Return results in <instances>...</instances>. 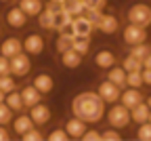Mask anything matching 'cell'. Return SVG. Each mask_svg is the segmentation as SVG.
I'll return each instance as SVG.
<instances>
[{"mask_svg": "<svg viewBox=\"0 0 151 141\" xmlns=\"http://www.w3.org/2000/svg\"><path fill=\"white\" fill-rule=\"evenodd\" d=\"M63 129H65V133H67L69 139H82V135H84V131L88 126H86V122H84L82 118L73 116V118H67V122H65Z\"/></svg>", "mask_w": 151, "mask_h": 141, "instance_id": "2e32d148", "label": "cell"}, {"mask_svg": "<svg viewBox=\"0 0 151 141\" xmlns=\"http://www.w3.org/2000/svg\"><path fill=\"white\" fill-rule=\"evenodd\" d=\"M32 84L36 86L38 93L44 97V95L52 93V89H55V78H52L48 72H38V74L34 76V80H32Z\"/></svg>", "mask_w": 151, "mask_h": 141, "instance_id": "7c38bea8", "label": "cell"}, {"mask_svg": "<svg viewBox=\"0 0 151 141\" xmlns=\"http://www.w3.org/2000/svg\"><path fill=\"white\" fill-rule=\"evenodd\" d=\"M97 93H99V97L103 99L105 103H116L118 99H120V93H122V89L118 86V84H113V82H109V80L105 78V80H101L99 82V86H97Z\"/></svg>", "mask_w": 151, "mask_h": 141, "instance_id": "30bf717a", "label": "cell"}, {"mask_svg": "<svg viewBox=\"0 0 151 141\" xmlns=\"http://www.w3.org/2000/svg\"><path fill=\"white\" fill-rule=\"evenodd\" d=\"M4 103L11 108V112H13V114H19V112H23V110H25L23 99H21V95H19V91H17V89L4 95Z\"/></svg>", "mask_w": 151, "mask_h": 141, "instance_id": "603a6c76", "label": "cell"}, {"mask_svg": "<svg viewBox=\"0 0 151 141\" xmlns=\"http://www.w3.org/2000/svg\"><path fill=\"white\" fill-rule=\"evenodd\" d=\"M19 95H21V99H23V105H25V108H32L34 103L42 101V95L36 91V86H34V84H25L21 91H19Z\"/></svg>", "mask_w": 151, "mask_h": 141, "instance_id": "ffe728a7", "label": "cell"}, {"mask_svg": "<svg viewBox=\"0 0 151 141\" xmlns=\"http://www.w3.org/2000/svg\"><path fill=\"white\" fill-rule=\"evenodd\" d=\"M21 139H23V141H42L44 135H42L40 126H32L29 131H25V133L21 135Z\"/></svg>", "mask_w": 151, "mask_h": 141, "instance_id": "836d02e7", "label": "cell"}, {"mask_svg": "<svg viewBox=\"0 0 151 141\" xmlns=\"http://www.w3.org/2000/svg\"><path fill=\"white\" fill-rule=\"evenodd\" d=\"M36 19H38V25H40L42 30H52V13L48 9H42L36 15Z\"/></svg>", "mask_w": 151, "mask_h": 141, "instance_id": "4dcf8cb0", "label": "cell"}, {"mask_svg": "<svg viewBox=\"0 0 151 141\" xmlns=\"http://www.w3.org/2000/svg\"><path fill=\"white\" fill-rule=\"evenodd\" d=\"M27 110H29V118H32L34 126H44V124H48V120L52 118L50 108H48L46 103H42V101L34 103V105H32V108H27Z\"/></svg>", "mask_w": 151, "mask_h": 141, "instance_id": "ba28073f", "label": "cell"}, {"mask_svg": "<svg viewBox=\"0 0 151 141\" xmlns=\"http://www.w3.org/2000/svg\"><path fill=\"white\" fill-rule=\"evenodd\" d=\"M0 2H2V4H4V2H11V0H0Z\"/></svg>", "mask_w": 151, "mask_h": 141, "instance_id": "c3c4849f", "label": "cell"}, {"mask_svg": "<svg viewBox=\"0 0 151 141\" xmlns=\"http://www.w3.org/2000/svg\"><path fill=\"white\" fill-rule=\"evenodd\" d=\"M57 2H63V0H57Z\"/></svg>", "mask_w": 151, "mask_h": 141, "instance_id": "f907efd6", "label": "cell"}, {"mask_svg": "<svg viewBox=\"0 0 151 141\" xmlns=\"http://www.w3.org/2000/svg\"><path fill=\"white\" fill-rule=\"evenodd\" d=\"M19 9H21L27 17H36L44 9V2L42 0H19Z\"/></svg>", "mask_w": 151, "mask_h": 141, "instance_id": "cb8c5ba5", "label": "cell"}, {"mask_svg": "<svg viewBox=\"0 0 151 141\" xmlns=\"http://www.w3.org/2000/svg\"><path fill=\"white\" fill-rule=\"evenodd\" d=\"M9 68H11V74L15 78H25L32 72V59L25 51H21L9 59Z\"/></svg>", "mask_w": 151, "mask_h": 141, "instance_id": "277c9868", "label": "cell"}, {"mask_svg": "<svg viewBox=\"0 0 151 141\" xmlns=\"http://www.w3.org/2000/svg\"><path fill=\"white\" fill-rule=\"evenodd\" d=\"M23 51V44H21V40H19L17 36H9L4 38L2 42H0V55H4V57H13L17 53H21Z\"/></svg>", "mask_w": 151, "mask_h": 141, "instance_id": "d6986e66", "label": "cell"}, {"mask_svg": "<svg viewBox=\"0 0 151 141\" xmlns=\"http://www.w3.org/2000/svg\"><path fill=\"white\" fill-rule=\"evenodd\" d=\"M126 86H132V89H141V86H145V84H143V76H141V70H132V72H126Z\"/></svg>", "mask_w": 151, "mask_h": 141, "instance_id": "4316f807", "label": "cell"}, {"mask_svg": "<svg viewBox=\"0 0 151 141\" xmlns=\"http://www.w3.org/2000/svg\"><path fill=\"white\" fill-rule=\"evenodd\" d=\"M9 139H11V131L4 124H0V141H9Z\"/></svg>", "mask_w": 151, "mask_h": 141, "instance_id": "7bdbcfd3", "label": "cell"}, {"mask_svg": "<svg viewBox=\"0 0 151 141\" xmlns=\"http://www.w3.org/2000/svg\"><path fill=\"white\" fill-rule=\"evenodd\" d=\"M141 76H143V84L151 86V68H141Z\"/></svg>", "mask_w": 151, "mask_h": 141, "instance_id": "60d3db41", "label": "cell"}, {"mask_svg": "<svg viewBox=\"0 0 151 141\" xmlns=\"http://www.w3.org/2000/svg\"><path fill=\"white\" fill-rule=\"evenodd\" d=\"M82 59H84V55H80L78 51H73V49H67V51L59 53V61L67 70H78L82 65Z\"/></svg>", "mask_w": 151, "mask_h": 141, "instance_id": "e0dca14e", "label": "cell"}, {"mask_svg": "<svg viewBox=\"0 0 151 141\" xmlns=\"http://www.w3.org/2000/svg\"><path fill=\"white\" fill-rule=\"evenodd\" d=\"M21 44H23V51H25L29 57H38V55L44 53V49H46V40H44L42 34L32 32V34H27V36L21 40Z\"/></svg>", "mask_w": 151, "mask_h": 141, "instance_id": "5b68a950", "label": "cell"}, {"mask_svg": "<svg viewBox=\"0 0 151 141\" xmlns=\"http://www.w3.org/2000/svg\"><path fill=\"white\" fill-rule=\"evenodd\" d=\"M107 80L109 82H113V84H118L120 89H124L126 86V70L122 68V65H111V68H107Z\"/></svg>", "mask_w": 151, "mask_h": 141, "instance_id": "7402d4cb", "label": "cell"}, {"mask_svg": "<svg viewBox=\"0 0 151 141\" xmlns=\"http://www.w3.org/2000/svg\"><path fill=\"white\" fill-rule=\"evenodd\" d=\"M82 141H101V131L97 129H86L82 135Z\"/></svg>", "mask_w": 151, "mask_h": 141, "instance_id": "f35d334b", "label": "cell"}, {"mask_svg": "<svg viewBox=\"0 0 151 141\" xmlns=\"http://www.w3.org/2000/svg\"><path fill=\"white\" fill-rule=\"evenodd\" d=\"M0 101H4V93L2 91H0Z\"/></svg>", "mask_w": 151, "mask_h": 141, "instance_id": "bcb514c9", "label": "cell"}, {"mask_svg": "<svg viewBox=\"0 0 151 141\" xmlns=\"http://www.w3.org/2000/svg\"><path fill=\"white\" fill-rule=\"evenodd\" d=\"M4 74H11V68H9V57L0 55V76H4Z\"/></svg>", "mask_w": 151, "mask_h": 141, "instance_id": "ab89813d", "label": "cell"}, {"mask_svg": "<svg viewBox=\"0 0 151 141\" xmlns=\"http://www.w3.org/2000/svg\"><path fill=\"white\" fill-rule=\"evenodd\" d=\"M71 49L78 51L80 55H86L90 51V38H86V36H73L71 38Z\"/></svg>", "mask_w": 151, "mask_h": 141, "instance_id": "484cf974", "label": "cell"}, {"mask_svg": "<svg viewBox=\"0 0 151 141\" xmlns=\"http://www.w3.org/2000/svg\"><path fill=\"white\" fill-rule=\"evenodd\" d=\"M4 21H6V25L13 28V30H23V28L27 25V21H29V17H27L21 9H19V4H13V7H9L6 13H4Z\"/></svg>", "mask_w": 151, "mask_h": 141, "instance_id": "52a82bcc", "label": "cell"}, {"mask_svg": "<svg viewBox=\"0 0 151 141\" xmlns=\"http://www.w3.org/2000/svg\"><path fill=\"white\" fill-rule=\"evenodd\" d=\"M92 61H94V65H97V68L107 70V68H111V65L118 63V55L113 53L111 49H99L97 53H94Z\"/></svg>", "mask_w": 151, "mask_h": 141, "instance_id": "9a60e30c", "label": "cell"}, {"mask_svg": "<svg viewBox=\"0 0 151 141\" xmlns=\"http://www.w3.org/2000/svg\"><path fill=\"white\" fill-rule=\"evenodd\" d=\"M103 118L109 122V126L122 131V129H126L130 124V110L126 105H122V103L116 101V103H111L109 110H105V116Z\"/></svg>", "mask_w": 151, "mask_h": 141, "instance_id": "7a4b0ae2", "label": "cell"}, {"mask_svg": "<svg viewBox=\"0 0 151 141\" xmlns=\"http://www.w3.org/2000/svg\"><path fill=\"white\" fill-rule=\"evenodd\" d=\"M147 122H151V112H149V118H147Z\"/></svg>", "mask_w": 151, "mask_h": 141, "instance_id": "7dc6e473", "label": "cell"}, {"mask_svg": "<svg viewBox=\"0 0 151 141\" xmlns=\"http://www.w3.org/2000/svg\"><path fill=\"white\" fill-rule=\"evenodd\" d=\"M11 126H13V133H15V135H19V137H21L25 131H29V129L34 126V122H32L29 114L19 112V114H15V116H13V120H11Z\"/></svg>", "mask_w": 151, "mask_h": 141, "instance_id": "ac0fdd59", "label": "cell"}, {"mask_svg": "<svg viewBox=\"0 0 151 141\" xmlns=\"http://www.w3.org/2000/svg\"><path fill=\"white\" fill-rule=\"evenodd\" d=\"M71 38H73V34H59L57 40H55V51L63 53V51L71 49Z\"/></svg>", "mask_w": 151, "mask_h": 141, "instance_id": "83f0119b", "label": "cell"}, {"mask_svg": "<svg viewBox=\"0 0 151 141\" xmlns=\"http://www.w3.org/2000/svg\"><path fill=\"white\" fill-rule=\"evenodd\" d=\"M94 30H99L105 36H111V34H116L120 30V19L113 15V13H101L99 21L94 23Z\"/></svg>", "mask_w": 151, "mask_h": 141, "instance_id": "9c48e42d", "label": "cell"}, {"mask_svg": "<svg viewBox=\"0 0 151 141\" xmlns=\"http://www.w3.org/2000/svg\"><path fill=\"white\" fill-rule=\"evenodd\" d=\"M44 139H48V141H69V137H67V133H65V129H63V126L52 129Z\"/></svg>", "mask_w": 151, "mask_h": 141, "instance_id": "e575fe53", "label": "cell"}, {"mask_svg": "<svg viewBox=\"0 0 151 141\" xmlns=\"http://www.w3.org/2000/svg\"><path fill=\"white\" fill-rule=\"evenodd\" d=\"M143 99H145V95L141 93V89L124 86V89H122V93H120V99H118V101H120L122 105H126V108L130 110V108H134L137 103H141Z\"/></svg>", "mask_w": 151, "mask_h": 141, "instance_id": "4fadbf2b", "label": "cell"}, {"mask_svg": "<svg viewBox=\"0 0 151 141\" xmlns=\"http://www.w3.org/2000/svg\"><path fill=\"white\" fill-rule=\"evenodd\" d=\"M105 105L97 91H80L71 99V114L82 118L86 124H99L105 116Z\"/></svg>", "mask_w": 151, "mask_h": 141, "instance_id": "6da1fadb", "label": "cell"}, {"mask_svg": "<svg viewBox=\"0 0 151 141\" xmlns=\"http://www.w3.org/2000/svg\"><path fill=\"white\" fill-rule=\"evenodd\" d=\"M126 19L128 23H137L141 28H149L151 25V7L145 2H134L130 4L126 11Z\"/></svg>", "mask_w": 151, "mask_h": 141, "instance_id": "3957f363", "label": "cell"}, {"mask_svg": "<svg viewBox=\"0 0 151 141\" xmlns=\"http://www.w3.org/2000/svg\"><path fill=\"white\" fill-rule=\"evenodd\" d=\"M13 112H11V108L4 103V101H0V124H4V126H9L11 124V120H13Z\"/></svg>", "mask_w": 151, "mask_h": 141, "instance_id": "d6a6232c", "label": "cell"}, {"mask_svg": "<svg viewBox=\"0 0 151 141\" xmlns=\"http://www.w3.org/2000/svg\"><path fill=\"white\" fill-rule=\"evenodd\" d=\"M122 40L128 47L139 44V42H147V28H141L137 23H126L122 30Z\"/></svg>", "mask_w": 151, "mask_h": 141, "instance_id": "8992f818", "label": "cell"}, {"mask_svg": "<svg viewBox=\"0 0 151 141\" xmlns=\"http://www.w3.org/2000/svg\"><path fill=\"white\" fill-rule=\"evenodd\" d=\"M17 89V78L13 74H4V76H0V91H2L4 95L15 91Z\"/></svg>", "mask_w": 151, "mask_h": 141, "instance_id": "f1b7e54d", "label": "cell"}, {"mask_svg": "<svg viewBox=\"0 0 151 141\" xmlns=\"http://www.w3.org/2000/svg\"><path fill=\"white\" fill-rule=\"evenodd\" d=\"M71 15L67 13V11H57V13H52V30L55 32H59V34H73L71 32Z\"/></svg>", "mask_w": 151, "mask_h": 141, "instance_id": "8fae6325", "label": "cell"}, {"mask_svg": "<svg viewBox=\"0 0 151 141\" xmlns=\"http://www.w3.org/2000/svg\"><path fill=\"white\" fill-rule=\"evenodd\" d=\"M147 53H151V44H147V42H139V44H132L130 47V51H128V55H132V57H137V59H145V55Z\"/></svg>", "mask_w": 151, "mask_h": 141, "instance_id": "f546056e", "label": "cell"}, {"mask_svg": "<svg viewBox=\"0 0 151 141\" xmlns=\"http://www.w3.org/2000/svg\"><path fill=\"white\" fill-rule=\"evenodd\" d=\"M141 63H143V68H151V53H147V55H145V59H143Z\"/></svg>", "mask_w": 151, "mask_h": 141, "instance_id": "ee69618b", "label": "cell"}, {"mask_svg": "<svg viewBox=\"0 0 151 141\" xmlns=\"http://www.w3.org/2000/svg\"><path fill=\"white\" fill-rule=\"evenodd\" d=\"M126 72H132V70H141L143 68V63H141V59H137V57H132V55H126L124 59H122V63H120Z\"/></svg>", "mask_w": 151, "mask_h": 141, "instance_id": "1f68e13d", "label": "cell"}, {"mask_svg": "<svg viewBox=\"0 0 151 141\" xmlns=\"http://www.w3.org/2000/svg\"><path fill=\"white\" fill-rule=\"evenodd\" d=\"M44 9H48L50 13H57V11H61V9H63V4H61V2H57V0H48V2L44 4Z\"/></svg>", "mask_w": 151, "mask_h": 141, "instance_id": "b9f144b4", "label": "cell"}, {"mask_svg": "<svg viewBox=\"0 0 151 141\" xmlns=\"http://www.w3.org/2000/svg\"><path fill=\"white\" fill-rule=\"evenodd\" d=\"M71 32H73V36H86V38H90L92 32H94V23H90L84 15H76L71 19Z\"/></svg>", "mask_w": 151, "mask_h": 141, "instance_id": "5bb4252c", "label": "cell"}, {"mask_svg": "<svg viewBox=\"0 0 151 141\" xmlns=\"http://www.w3.org/2000/svg\"><path fill=\"white\" fill-rule=\"evenodd\" d=\"M63 11H67L71 17L76 15H82L84 9H86V0H63Z\"/></svg>", "mask_w": 151, "mask_h": 141, "instance_id": "d4e9b609", "label": "cell"}, {"mask_svg": "<svg viewBox=\"0 0 151 141\" xmlns=\"http://www.w3.org/2000/svg\"><path fill=\"white\" fill-rule=\"evenodd\" d=\"M137 139L139 141H151V122H143V124H137Z\"/></svg>", "mask_w": 151, "mask_h": 141, "instance_id": "d590c367", "label": "cell"}, {"mask_svg": "<svg viewBox=\"0 0 151 141\" xmlns=\"http://www.w3.org/2000/svg\"><path fill=\"white\" fill-rule=\"evenodd\" d=\"M0 34H2V23H0Z\"/></svg>", "mask_w": 151, "mask_h": 141, "instance_id": "681fc988", "label": "cell"}, {"mask_svg": "<svg viewBox=\"0 0 151 141\" xmlns=\"http://www.w3.org/2000/svg\"><path fill=\"white\" fill-rule=\"evenodd\" d=\"M143 101H145V103H147V105H149V110H151V95H147V97H145V99H143Z\"/></svg>", "mask_w": 151, "mask_h": 141, "instance_id": "f6af8a7d", "label": "cell"}, {"mask_svg": "<svg viewBox=\"0 0 151 141\" xmlns=\"http://www.w3.org/2000/svg\"><path fill=\"white\" fill-rule=\"evenodd\" d=\"M101 13H103V11H99V9H90V7H86L82 15L88 19L90 23H97V21H99V17H101Z\"/></svg>", "mask_w": 151, "mask_h": 141, "instance_id": "74e56055", "label": "cell"}, {"mask_svg": "<svg viewBox=\"0 0 151 141\" xmlns=\"http://www.w3.org/2000/svg\"><path fill=\"white\" fill-rule=\"evenodd\" d=\"M149 105L145 103V101H141V103H137L134 108H130V122H134V124H143V122H147V118H149Z\"/></svg>", "mask_w": 151, "mask_h": 141, "instance_id": "44dd1931", "label": "cell"}, {"mask_svg": "<svg viewBox=\"0 0 151 141\" xmlns=\"http://www.w3.org/2000/svg\"><path fill=\"white\" fill-rule=\"evenodd\" d=\"M101 141H122V135H120V131H118V129L109 126L107 131H103V133H101Z\"/></svg>", "mask_w": 151, "mask_h": 141, "instance_id": "8d00e7d4", "label": "cell"}]
</instances>
